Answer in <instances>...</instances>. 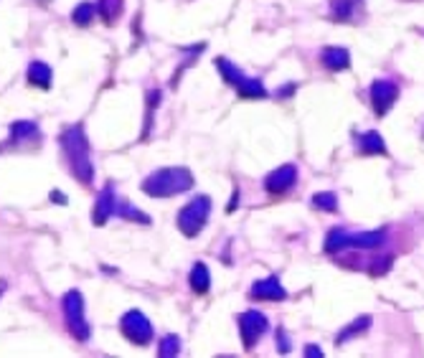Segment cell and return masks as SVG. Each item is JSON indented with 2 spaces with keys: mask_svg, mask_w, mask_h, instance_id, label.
<instances>
[{
  "mask_svg": "<svg viewBox=\"0 0 424 358\" xmlns=\"http://www.w3.org/2000/svg\"><path fill=\"white\" fill-rule=\"evenodd\" d=\"M97 11L107 24H115L117 16L123 13V0H97Z\"/></svg>",
  "mask_w": 424,
  "mask_h": 358,
  "instance_id": "20",
  "label": "cell"
},
{
  "mask_svg": "<svg viewBox=\"0 0 424 358\" xmlns=\"http://www.w3.org/2000/svg\"><path fill=\"white\" fill-rule=\"evenodd\" d=\"M180 353V338L178 335H163L160 338V346H157V356L163 358H173Z\"/></svg>",
  "mask_w": 424,
  "mask_h": 358,
  "instance_id": "23",
  "label": "cell"
},
{
  "mask_svg": "<svg viewBox=\"0 0 424 358\" xmlns=\"http://www.w3.org/2000/svg\"><path fill=\"white\" fill-rule=\"evenodd\" d=\"M371 325V318L368 315H361V318H356L353 323L348 325V328H343L341 333H338V338H336V346H341V343H346V341H351L353 335H358V333H363V330Z\"/></svg>",
  "mask_w": 424,
  "mask_h": 358,
  "instance_id": "18",
  "label": "cell"
},
{
  "mask_svg": "<svg viewBox=\"0 0 424 358\" xmlns=\"http://www.w3.org/2000/svg\"><path fill=\"white\" fill-rule=\"evenodd\" d=\"M188 282H191V290L196 295H206L211 290V275H209V267L204 262H196L188 275Z\"/></svg>",
  "mask_w": 424,
  "mask_h": 358,
  "instance_id": "13",
  "label": "cell"
},
{
  "mask_svg": "<svg viewBox=\"0 0 424 358\" xmlns=\"http://www.w3.org/2000/svg\"><path fill=\"white\" fill-rule=\"evenodd\" d=\"M252 297H254V300H285L287 292L285 287L279 285L277 275H269V277L252 285Z\"/></svg>",
  "mask_w": 424,
  "mask_h": 358,
  "instance_id": "10",
  "label": "cell"
},
{
  "mask_svg": "<svg viewBox=\"0 0 424 358\" xmlns=\"http://www.w3.org/2000/svg\"><path fill=\"white\" fill-rule=\"evenodd\" d=\"M277 348L282 353H290L292 351V346H290V341H287V333L282 328H279V333H277Z\"/></svg>",
  "mask_w": 424,
  "mask_h": 358,
  "instance_id": "26",
  "label": "cell"
},
{
  "mask_svg": "<svg viewBox=\"0 0 424 358\" xmlns=\"http://www.w3.org/2000/svg\"><path fill=\"white\" fill-rule=\"evenodd\" d=\"M61 148H64L66 163L71 168V175L82 185H89L94 180V165L89 158V143L82 125H71L66 133H61Z\"/></svg>",
  "mask_w": 424,
  "mask_h": 358,
  "instance_id": "1",
  "label": "cell"
},
{
  "mask_svg": "<svg viewBox=\"0 0 424 358\" xmlns=\"http://www.w3.org/2000/svg\"><path fill=\"white\" fill-rule=\"evenodd\" d=\"M115 214L117 216H123V219H130V221H140V224H150V219H148L140 208H135V206H130L128 201H120L115 206Z\"/></svg>",
  "mask_w": 424,
  "mask_h": 358,
  "instance_id": "22",
  "label": "cell"
},
{
  "mask_svg": "<svg viewBox=\"0 0 424 358\" xmlns=\"http://www.w3.org/2000/svg\"><path fill=\"white\" fill-rule=\"evenodd\" d=\"M356 0H333V18L336 21H348L353 16Z\"/></svg>",
  "mask_w": 424,
  "mask_h": 358,
  "instance_id": "24",
  "label": "cell"
},
{
  "mask_svg": "<svg viewBox=\"0 0 424 358\" xmlns=\"http://www.w3.org/2000/svg\"><path fill=\"white\" fill-rule=\"evenodd\" d=\"M386 239V231L376 229V231H346V229H333L326 239V252H341V249H351V247H358V249H376L383 244Z\"/></svg>",
  "mask_w": 424,
  "mask_h": 358,
  "instance_id": "3",
  "label": "cell"
},
{
  "mask_svg": "<svg viewBox=\"0 0 424 358\" xmlns=\"http://www.w3.org/2000/svg\"><path fill=\"white\" fill-rule=\"evenodd\" d=\"M297 180V168L295 165H282L277 168V170H272V173L264 178V188H267L272 196H279V193H287L295 185Z\"/></svg>",
  "mask_w": 424,
  "mask_h": 358,
  "instance_id": "9",
  "label": "cell"
},
{
  "mask_svg": "<svg viewBox=\"0 0 424 358\" xmlns=\"http://www.w3.org/2000/svg\"><path fill=\"white\" fill-rule=\"evenodd\" d=\"M94 16H97V6H92V3H79V6L74 8V13H71V21H74L76 26H89L94 21Z\"/></svg>",
  "mask_w": 424,
  "mask_h": 358,
  "instance_id": "21",
  "label": "cell"
},
{
  "mask_svg": "<svg viewBox=\"0 0 424 358\" xmlns=\"http://www.w3.org/2000/svg\"><path fill=\"white\" fill-rule=\"evenodd\" d=\"M216 66H219V71H221V76H224V81H227V84H232V87H237L239 81L244 79V74H242V71L237 69V66L232 64V61H229V58H216Z\"/></svg>",
  "mask_w": 424,
  "mask_h": 358,
  "instance_id": "19",
  "label": "cell"
},
{
  "mask_svg": "<svg viewBox=\"0 0 424 358\" xmlns=\"http://www.w3.org/2000/svg\"><path fill=\"white\" fill-rule=\"evenodd\" d=\"M237 92H239V97H244V99H264L267 97L264 84H262L259 79H249V76H244V79L239 81Z\"/></svg>",
  "mask_w": 424,
  "mask_h": 358,
  "instance_id": "16",
  "label": "cell"
},
{
  "mask_svg": "<svg viewBox=\"0 0 424 358\" xmlns=\"http://www.w3.org/2000/svg\"><path fill=\"white\" fill-rule=\"evenodd\" d=\"M211 214V198L209 196H196L178 211V229L180 234H186L188 239H193L198 231L209 224Z\"/></svg>",
  "mask_w": 424,
  "mask_h": 358,
  "instance_id": "4",
  "label": "cell"
},
{
  "mask_svg": "<svg viewBox=\"0 0 424 358\" xmlns=\"http://www.w3.org/2000/svg\"><path fill=\"white\" fill-rule=\"evenodd\" d=\"M313 206L315 208H323V211H336L338 208V196L331 191L326 193H315L313 196Z\"/></svg>",
  "mask_w": 424,
  "mask_h": 358,
  "instance_id": "25",
  "label": "cell"
},
{
  "mask_svg": "<svg viewBox=\"0 0 424 358\" xmlns=\"http://www.w3.org/2000/svg\"><path fill=\"white\" fill-rule=\"evenodd\" d=\"M33 138H38V128H36V122L21 120V122H13L11 125V140L24 143V140H33Z\"/></svg>",
  "mask_w": 424,
  "mask_h": 358,
  "instance_id": "17",
  "label": "cell"
},
{
  "mask_svg": "<svg viewBox=\"0 0 424 358\" xmlns=\"http://www.w3.org/2000/svg\"><path fill=\"white\" fill-rule=\"evenodd\" d=\"M358 148L363 155H386V143L376 130H368L358 138Z\"/></svg>",
  "mask_w": 424,
  "mask_h": 358,
  "instance_id": "14",
  "label": "cell"
},
{
  "mask_svg": "<svg viewBox=\"0 0 424 358\" xmlns=\"http://www.w3.org/2000/svg\"><path fill=\"white\" fill-rule=\"evenodd\" d=\"M396 99H399V87H396L394 81L376 79L371 84V104H373V112H376L378 117L386 115V112L394 107Z\"/></svg>",
  "mask_w": 424,
  "mask_h": 358,
  "instance_id": "8",
  "label": "cell"
},
{
  "mask_svg": "<svg viewBox=\"0 0 424 358\" xmlns=\"http://www.w3.org/2000/svg\"><path fill=\"white\" fill-rule=\"evenodd\" d=\"M193 188V175L188 168H160L143 180V191L152 198H170Z\"/></svg>",
  "mask_w": 424,
  "mask_h": 358,
  "instance_id": "2",
  "label": "cell"
},
{
  "mask_svg": "<svg viewBox=\"0 0 424 358\" xmlns=\"http://www.w3.org/2000/svg\"><path fill=\"white\" fill-rule=\"evenodd\" d=\"M51 201L53 203H66V196L61 191H51Z\"/></svg>",
  "mask_w": 424,
  "mask_h": 358,
  "instance_id": "28",
  "label": "cell"
},
{
  "mask_svg": "<svg viewBox=\"0 0 424 358\" xmlns=\"http://www.w3.org/2000/svg\"><path fill=\"white\" fill-rule=\"evenodd\" d=\"M320 61H323L326 69L343 71V69H348L351 66V53H348V48H343V46H331V48H326V51L320 53Z\"/></svg>",
  "mask_w": 424,
  "mask_h": 358,
  "instance_id": "12",
  "label": "cell"
},
{
  "mask_svg": "<svg viewBox=\"0 0 424 358\" xmlns=\"http://www.w3.org/2000/svg\"><path fill=\"white\" fill-rule=\"evenodd\" d=\"M51 76H53L51 66L43 64V61H33V64L29 66V81L33 84V87L48 89L51 87Z\"/></svg>",
  "mask_w": 424,
  "mask_h": 358,
  "instance_id": "15",
  "label": "cell"
},
{
  "mask_svg": "<svg viewBox=\"0 0 424 358\" xmlns=\"http://www.w3.org/2000/svg\"><path fill=\"white\" fill-rule=\"evenodd\" d=\"M120 328L128 335V341L135 343V346H148L152 341V325L150 320L145 318V312L140 310H130L120 318Z\"/></svg>",
  "mask_w": 424,
  "mask_h": 358,
  "instance_id": "6",
  "label": "cell"
},
{
  "mask_svg": "<svg viewBox=\"0 0 424 358\" xmlns=\"http://www.w3.org/2000/svg\"><path fill=\"white\" fill-rule=\"evenodd\" d=\"M64 320H66V328L71 330L76 341H89V323L84 318V297L79 290H69L64 295Z\"/></svg>",
  "mask_w": 424,
  "mask_h": 358,
  "instance_id": "5",
  "label": "cell"
},
{
  "mask_svg": "<svg viewBox=\"0 0 424 358\" xmlns=\"http://www.w3.org/2000/svg\"><path fill=\"white\" fill-rule=\"evenodd\" d=\"M115 206H117L115 191H112V183H107L105 188H102V193H99L97 203H94V216H92L94 224L97 226L107 224V219L115 214Z\"/></svg>",
  "mask_w": 424,
  "mask_h": 358,
  "instance_id": "11",
  "label": "cell"
},
{
  "mask_svg": "<svg viewBox=\"0 0 424 358\" xmlns=\"http://www.w3.org/2000/svg\"><path fill=\"white\" fill-rule=\"evenodd\" d=\"M305 353H308L310 358H320V356H323V351H320L318 346H308V348H305Z\"/></svg>",
  "mask_w": 424,
  "mask_h": 358,
  "instance_id": "27",
  "label": "cell"
},
{
  "mask_svg": "<svg viewBox=\"0 0 424 358\" xmlns=\"http://www.w3.org/2000/svg\"><path fill=\"white\" fill-rule=\"evenodd\" d=\"M267 328H269V323L262 312L247 310L239 315V330H242V343H244V348H254L257 341L267 333Z\"/></svg>",
  "mask_w": 424,
  "mask_h": 358,
  "instance_id": "7",
  "label": "cell"
}]
</instances>
